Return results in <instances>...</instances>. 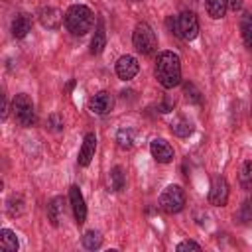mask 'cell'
Wrapping results in <instances>:
<instances>
[{"mask_svg":"<svg viewBox=\"0 0 252 252\" xmlns=\"http://www.w3.org/2000/svg\"><path fill=\"white\" fill-rule=\"evenodd\" d=\"M41 24H43L45 28H49V30L59 28V24H61V14H59V10H55V8L43 10V12H41Z\"/></svg>","mask_w":252,"mask_h":252,"instance_id":"20","label":"cell"},{"mask_svg":"<svg viewBox=\"0 0 252 252\" xmlns=\"http://www.w3.org/2000/svg\"><path fill=\"white\" fill-rule=\"evenodd\" d=\"M18 246H20V242H18L16 232L10 230V228H2L0 230V248L4 252H16Z\"/></svg>","mask_w":252,"mask_h":252,"instance_id":"17","label":"cell"},{"mask_svg":"<svg viewBox=\"0 0 252 252\" xmlns=\"http://www.w3.org/2000/svg\"><path fill=\"white\" fill-rule=\"evenodd\" d=\"M140 71V65H138V59L134 55H122L118 61H116V75L122 79V81H130L138 75Z\"/></svg>","mask_w":252,"mask_h":252,"instance_id":"9","label":"cell"},{"mask_svg":"<svg viewBox=\"0 0 252 252\" xmlns=\"http://www.w3.org/2000/svg\"><path fill=\"white\" fill-rule=\"evenodd\" d=\"M240 30H242V39H244L246 47L252 49V14H244L242 16Z\"/></svg>","mask_w":252,"mask_h":252,"instance_id":"23","label":"cell"},{"mask_svg":"<svg viewBox=\"0 0 252 252\" xmlns=\"http://www.w3.org/2000/svg\"><path fill=\"white\" fill-rule=\"evenodd\" d=\"M134 138H136L134 128L124 126V128H120V130L116 132V142H118V146H120L122 150H130V148L134 146Z\"/></svg>","mask_w":252,"mask_h":252,"instance_id":"19","label":"cell"},{"mask_svg":"<svg viewBox=\"0 0 252 252\" xmlns=\"http://www.w3.org/2000/svg\"><path fill=\"white\" fill-rule=\"evenodd\" d=\"M63 205H65L63 197H53L51 203L47 205V217H49V220H51L53 226L59 224V220H61V217H63V213H65Z\"/></svg>","mask_w":252,"mask_h":252,"instance_id":"15","label":"cell"},{"mask_svg":"<svg viewBox=\"0 0 252 252\" xmlns=\"http://www.w3.org/2000/svg\"><path fill=\"white\" fill-rule=\"evenodd\" d=\"M32 30V18L28 14H18L14 20H12V35L16 39H22L30 33Z\"/></svg>","mask_w":252,"mask_h":252,"instance_id":"13","label":"cell"},{"mask_svg":"<svg viewBox=\"0 0 252 252\" xmlns=\"http://www.w3.org/2000/svg\"><path fill=\"white\" fill-rule=\"evenodd\" d=\"M156 79L163 89H173L181 83V61L173 51H161L156 59Z\"/></svg>","mask_w":252,"mask_h":252,"instance_id":"1","label":"cell"},{"mask_svg":"<svg viewBox=\"0 0 252 252\" xmlns=\"http://www.w3.org/2000/svg\"><path fill=\"white\" fill-rule=\"evenodd\" d=\"M226 201H228V183L222 175L215 177L211 183V189H209V203L215 207H224Z\"/></svg>","mask_w":252,"mask_h":252,"instance_id":"7","label":"cell"},{"mask_svg":"<svg viewBox=\"0 0 252 252\" xmlns=\"http://www.w3.org/2000/svg\"><path fill=\"white\" fill-rule=\"evenodd\" d=\"M171 132H173L175 136H179V138H187L189 134H193V124H191L187 118L177 116V118L171 122Z\"/></svg>","mask_w":252,"mask_h":252,"instance_id":"18","label":"cell"},{"mask_svg":"<svg viewBox=\"0 0 252 252\" xmlns=\"http://www.w3.org/2000/svg\"><path fill=\"white\" fill-rule=\"evenodd\" d=\"M228 8L234 10V12L240 10V8H242V0H228Z\"/></svg>","mask_w":252,"mask_h":252,"instance_id":"30","label":"cell"},{"mask_svg":"<svg viewBox=\"0 0 252 252\" xmlns=\"http://www.w3.org/2000/svg\"><path fill=\"white\" fill-rule=\"evenodd\" d=\"M240 185L242 187H252V161H246L242 167H240Z\"/></svg>","mask_w":252,"mask_h":252,"instance_id":"25","label":"cell"},{"mask_svg":"<svg viewBox=\"0 0 252 252\" xmlns=\"http://www.w3.org/2000/svg\"><path fill=\"white\" fill-rule=\"evenodd\" d=\"M49 120H51V124H53V130H61V128H63V120H59L57 114H53Z\"/></svg>","mask_w":252,"mask_h":252,"instance_id":"29","label":"cell"},{"mask_svg":"<svg viewBox=\"0 0 252 252\" xmlns=\"http://www.w3.org/2000/svg\"><path fill=\"white\" fill-rule=\"evenodd\" d=\"M183 93H185V98L189 100V102H201V93L195 89V85L193 83H185V87H183Z\"/></svg>","mask_w":252,"mask_h":252,"instance_id":"26","label":"cell"},{"mask_svg":"<svg viewBox=\"0 0 252 252\" xmlns=\"http://www.w3.org/2000/svg\"><path fill=\"white\" fill-rule=\"evenodd\" d=\"M205 10L213 20H220L228 10V0H205Z\"/></svg>","mask_w":252,"mask_h":252,"instance_id":"16","label":"cell"},{"mask_svg":"<svg viewBox=\"0 0 252 252\" xmlns=\"http://www.w3.org/2000/svg\"><path fill=\"white\" fill-rule=\"evenodd\" d=\"M112 106H114L112 94L106 93V91H98V93H96L94 96H91V100H89V110H91L93 114H98V116L108 114V112L112 110Z\"/></svg>","mask_w":252,"mask_h":252,"instance_id":"8","label":"cell"},{"mask_svg":"<svg viewBox=\"0 0 252 252\" xmlns=\"http://www.w3.org/2000/svg\"><path fill=\"white\" fill-rule=\"evenodd\" d=\"M175 33L183 39H195L199 33V22L193 12H181L175 16Z\"/></svg>","mask_w":252,"mask_h":252,"instance_id":"6","label":"cell"},{"mask_svg":"<svg viewBox=\"0 0 252 252\" xmlns=\"http://www.w3.org/2000/svg\"><path fill=\"white\" fill-rule=\"evenodd\" d=\"M132 43H134V49L142 55H150L156 51L158 47V37H156V32L150 28V24L146 22H140L136 28H134V33H132Z\"/></svg>","mask_w":252,"mask_h":252,"instance_id":"3","label":"cell"},{"mask_svg":"<svg viewBox=\"0 0 252 252\" xmlns=\"http://www.w3.org/2000/svg\"><path fill=\"white\" fill-rule=\"evenodd\" d=\"M183 250H201V246L193 240H183L177 244V252H183Z\"/></svg>","mask_w":252,"mask_h":252,"instance_id":"28","label":"cell"},{"mask_svg":"<svg viewBox=\"0 0 252 252\" xmlns=\"http://www.w3.org/2000/svg\"><path fill=\"white\" fill-rule=\"evenodd\" d=\"M185 207V191L179 185H167L159 195V209L173 215Z\"/></svg>","mask_w":252,"mask_h":252,"instance_id":"4","label":"cell"},{"mask_svg":"<svg viewBox=\"0 0 252 252\" xmlns=\"http://www.w3.org/2000/svg\"><path fill=\"white\" fill-rule=\"evenodd\" d=\"M104 47H106V32H104L102 20H98V22H96L94 35H93V41H91V53H93V55H98V53H102Z\"/></svg>","mask_w":252,"mask_h":252,"instance_id":"14","label":"cell"},{"mask_svg":"<svg viewBox=\"0 0 252 252\" xmlns=\"http://www.w3.org/2000/svg\"><path fill=\"white\" fill-rule=\"evenodd\" d=\"M12 108H14V114H16V120L20 122V126H33L35 124V110H33V102L28 94L20 93L14 96V102H12Z\"/></svg>","mask_w":252,"mask_h":252,"instance_id":"5","label":"cell"},{"mask_svg":"<svg viewBox=\"0 0 252 252\" xmlns=\"http://www.w3.org/2000/svg\"><path fill=\"white\" fill-rule=\"evenodd\" d=\"M94 26V14L85 4H73L65 12V28L73 35H85Z\"/></svg>","mask_w":252,"mask_h":252,"instance_id":"2","label":"cell"},{"mask_svg":"<svg viewBox=\"0 0 252 252\" xmlns=\"http://www.w3.org/2000/svg\"><path fill=\"white\" fill-rule=\"evenodd\" d=\"M69 201H71V207H73V215H75L77 224H83L85 219H87V205H85L83 193H81V189L77 185H73L69 189Z\"/></svg>","mask_w":252,"mask_h":252,"instance_id":"11","label":"cell"},{"mask_svg":"<svg viewBox=\"0 0 252 252\" xmlns=\"http://www.w3.org/2000/svg\"><path fill=\"white\" fill-rule=\"evenodd\" d=\"M150 152H152L154 159L159 163H169L173 159V148L163 138H154L150 142Z\"/></svg>","mask_w":252,"mask_h":252,"instance_id":"10","label":"cell"},{"mask_svg":"<svg viewBox=\"0 0 252 252\" xmlns=\"http://www.w3.org/2000/svg\"><path fill=\"white\" fill-rule=\"evenodd\" d=\"M108 179H110V189L112 191H122L124 185H126V177H124V171H122L120 165H116V167L110 169Z\"/></svg>","mask_w":252,"mask_h":252,"instance_id":"21","label":"cell"},{"mask_svg":"<svg viewBox=\"0 0 252 252\" xmlns=\"http://www.w3.org/2000/svg\"><path fill=\"white\" fill-rule=\"evenodd\" d=\"M24 209L26 207H24V197L22 195H12L6 203V211H8L10 217H20L24 213Z\"/></svg>","mask_w":252,"mask_h":252,"instance_id":"22","label":"cell"},{"mask_svg":"<svg viewBox=\"0 0 252 252\" xmlns=\"http://www.w3.org/2000/svg\"><path fill=\"white\" fill-rule=\"evenodd\" d=\"M100 244H102V236L96 230H87L83 234V246L87 250H96V248H100Z\"/></svg>","mask_w":252,"mask_h":252,"instance_id":"24","label":"cell"},{"mask_svg":"<svg viewBox=\"0 0 252 252\" xmlns=\"http://www.w3.org/2000/svg\"><path fill=\"white\" fill-rule=\"evenodd\" d=\"M94 150H96V136L93 132H89V134H85L83 144H81V150H79V158H77L79 165L87 167L91 163V159L94 158Z\"/></svg>","mask_w":252,"mask_h":252,"instance_id":"12","label":"cell"},{"mask_svg":"<svg viewBox=\"0 0 252 252\" xmlns=\"http://www.w3.org/2000/svg\"><path fill=\"white\" fill-rule=\"evenodd\" d=\"M173 106H175V100H173L171 96H165V98L158 104V110H159V112H171Z\"/></svg>","mask_w":252,"mask_h":252,"instance_id":"27","label":"cell"},{"mask_svg":"<svg viewBox=\"0 0 252 252\" xmlns=\"http://www.w3.org/2000/svg\"><path fill=\"white\" fill-rule=\"evenodd\" d=\"M130 2H140V0H130Z\"/></svg>","mask_w":252,"mask_h":252,"instance_id":"31","label":"cell"}]
</instances>
